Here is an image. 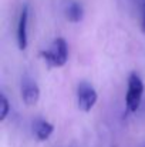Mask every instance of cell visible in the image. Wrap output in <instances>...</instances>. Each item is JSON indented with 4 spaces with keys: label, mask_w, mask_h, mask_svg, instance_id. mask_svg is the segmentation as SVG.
Segmentation results:
<instances>
[{
    "label": "cell",
    "mask_w": 145,
    "mask_h": 147,
    "mask_svg": "<svg viewBox=\"0 0 145 147\" xmlns=\"http://www.w3.org/2000/svg\"><path fill=\"white\" fill-rule=\"evenodd\" d=\"M41 57L47 61L50 67H63L68 60V46L63 37H57L53 40L51 46L47 50H43Z\"/></svg>",
    "instance_id": "6da1fadb"
},
{
    "label": "cell",
    "mask_w": 145,
    "mask_h": 147,
    "mask_svg": "<svg viewBox=\"0 0 145 147\" xmlns=\"http://www.w3.org/2000/svg\"><path fill=\"white\" fill-rule=\"evenodd\" d=\"M144 96V83L137 73H131L128 79V89L125 94V104L130 111H137Z\"/></svg>",
    "instance_id": "7a4b0ae2"
},
{
    "label": "cell",
    "mask_w": 145,
    "mask_h": 147,
    "mask_svg": "<svg viewBox=\"0 0 145 147\" xmlns=\"http://www.w3.org/2000/svg\"><path fill=\"white\" fill-rule=\"evenodd\" d=\"M97 94L96 89L88 83V82H81L77 87V104L78 109L83 111H90L97 103Z\"/></svg>",
    "instance_id": "3957f363"
},
{
    "label": "cell",
    "mask_w": 145,
    "mask_h": 147,
    "mask_svg": "<svg viewBox=\"0 0 145 147\" xmlns=\"http://www.w3.org/2000/svg\"><path fill=\"white\" fill-rule=\"evenodd\" d=\"M21 98L27 106L37 104L40 98V89L37 83L29 76H24L21 80Z\"/></svg>",
    "instance_id": "277c9868"
},
{
    "label": "cell",
    "mask_w": 145,
    "mask_h": 147,
    "mask_svg": "<svg viewBox=\"0 0 145 147\" xmlns=\"http://www.w3.org/2000/svg\"><path fill=\"white\" fill-rule=\"evenodd\" d=\"M27 23H29V7L23 6L19 16V22H17V45L20 50H24L29 43L27 42Z\"/></svg>",
    "instance_id": "5b68a950"
},
{
    "label": "cell",
    "mask_w": 145,
    "mask_h": 147,
    "mask_svg": "<svg viewBox=\"0 0 145 147\" xmlns=\"http://www.w3.org/2000/svg\"><path fill=\"white\" fill-rule=\"evenodd\" d=\"M53 131H54V126L51 123H48L47 120L40 119L34 123V134H36L39 142H46L53 134Z\"/></svg>",
    "instance_id": "8992f818"
},
{
    "label": "cell",
    "mask_w": 145,
    "mask_h": 147,
    "mask_svg": "<svg viewBox=\"0 0 145 147\" xmlns=\"http://www.w3.org/2000/svg\"><path fill=\"white\" fill-rule=\"evenodd\" d=\"M65 16H67V19L71 23H78L83 19V7H81V4L77 3V1L70 3L67 6V9H65Z\"/></svg>",
    "instance_id": "52a82bcc"
},
{
    "label": "cell",
    "mask_w": 145,
    "mask_h": 147,
    "mask_svg": "<svg viewBox=\"0 0 145 147\" xmlns=\"http://www.w3.org/2000/svg\"><path fill=\"white\" fill-rule=\"evenodd\" d=\"M9 111H10V103H9L7 97L1 93V94H0V120H1V121L7 117Z\"/></svg>",
    "instance_id": "ba28073f"
},
{
    "label": "cell",
    "mask_w": 145,
    "mask_h": 147,
    "mask_svg": "<svg viewBox=\"0 0 145 147\" xmlns=\"http://www.w3.org/2000/svg\"><path fill=\"white\" fill-rule=\"evenodd\" d=\"M141 29L145 33V3L142 4V17H141Z\"/></svg>",
    "instance_id": "9c48e42d"
},
{
    "label": "cell",
    "mask_w": 145,
    "mask_h": 147,
    "mask_svg": "<svg viewBox=\"0 0 145 147\" xmlns=\"http://www.w3.org/2000/svg\"><path fill=\"white\" fill-rule=\"evenodd\" d=\"M141 3H142V4H144V3H145V0H141Z\"/></svg>",
    "instance_id": "30bf717a"
},
{
    "label": "cell",
    "mask_w": 145,
    "mask_h": 147,
    "mask_svg": "<svg viewBox=\"0 0 145 147\" xmlns=\"http://www.w3.org/2000/svg\"><path fill=\"white\" fill-rule=\"evenodd\" d=\"M142 147H145V143H144V146H142Z\"/></svg>",
    "instance_id": "8fae6325"
}]
</instances>
